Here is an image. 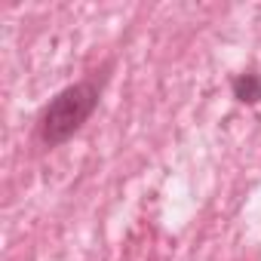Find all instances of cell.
Masks as SVG:
<instances>
[{
	"mask_svg": "<svg viewBox=\"0 0 261 261\" xmlns=\"http://www.w3.org/2000/svg\"><path fill=\"white\" fill-rule=\"evenodd\" d=\"M114 68V62H105V74L95 77H83L77 83H68L65 89H59L37 114L34 120V142L46 151L62 148L65 142H71L80 129L89 123V117L98 111L101 101V89L108 83V71Z\"/></svg>",
	"mask_w": 261,
	"mask_h": 261,
	"instance_id": "6da1fadb",
	"label": "cell"
},
{
	"mask_svg": "<svg viewBox=\"0 0 261 261\" xmlns=\"http://www.w3.org/2000/svg\"><path fill=\"white\" fill-rule=\"evenodd\" d=\"M230 95L237 105H246V108H255L261 105V74L255 68H246L240 74L230 77Z\"/></svg>",
	"mask_w": 261,
	"mask_h": 261,
	"instance_id": "7a4b0ae2",
	"label": "cell"
}]
</instances>
